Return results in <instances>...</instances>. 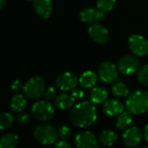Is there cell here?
I'll return each mask as SVG.
<instances>
[{
    "mask_svg": "<svg viewBox=\"0 0 148 148\" xmlns=\"http://www.w3.org/2000/svg\"><path fill=\"white\" fill-rule=\"evenodd\" d=\"M75 145L79 148L99 147L97 139L91 132H83L75 137Z\"/></svg>",
    "mask_w": 148,
    "mask_h": 148,
    "instance_id": "obj_13",
    "label": "cell"
},
{
    "mask_svg": "<svg viewBox=\"0 0 148 148\" xmlns=\"http://www.w3.org/2000/svg\"><path fill=\"white\" fill-rule=\"evenodd\" d=\"M26 1H34V0H26Z\"/></svg>",
    "mask_w": 148,
    "mask_h": 148,
    "instance_id": "obj_35",
    "label": "cell"
},
{
    "mask_svg": "<svg viewBox=\"0 0 148 148\" xmlns=\"http://www.w3.org/2000/svg\"><path fill=\"white\" fill-rule=\"evenodd\" d=\"M34 137L40 144L49 146L57 141L59 138L58 130L51 125H39L34 130Z\"/></svg>",
    "mask_w": 148,
    "mask_h": 148,
    "instance_id": "obj_3",
    "label": "cell"
},
{
    "mask_svg": "<svg viewBox=\"0 0 148 148\" xmlns=\"http://www.w3.org/2000/svg\"><path fill=\"white\" fill-rule=\"evenodd\" d=\"M140 65V61L137 56L127 55L121 57L118 63L119 70L124 75H131L135 73Z\"/></svg>",
    "mask_w": 148,
    "mask_h": 148,
    "instance_id": "obj_6",
    "label": "cell"
},
{
    "mask_svg": "<svg viewBox=\"0 0 148 148\" xmlns=\"http://www.w3.org/2000/svg\"><path fill=\"white\" fill-rule=\"evenodd\" d=\"M5 4H6V0H0V8L1 9H3Z\"/></svg>",
    "mask_w": 148,
    "mask_h": 148,
    "instance_id": "obj_34",
    "label": "cell"
},
{
    "mask_svg": "<svg viewBox=\"0 0 148 148\" xmlns=\"http://www.w3.org/2000/svg\"><path fill=\"white\" fill-rule=\"evenodd\" d=\"M75 101L76 100L75 99V97L72 95H70L68 94H62L56 98L55 104L59 109L66 110V109L72 108L74 106Z\"/></svg>",
    "mask_w": 148,
    "mask_h": 148,
    "instance_id": "obj_17",
    "label": "cell"
},
{
    "mask_svg": "<svg viewBox=\"0 0 148 148\" xmlns=\"http://www.w3.org/2000/svg\"><path fill=\"white\" fill-rule=\"evenodd\" d=\"M104 12L100 10L99 9L94 8H86L81 10L80 12V18L82 22L88 23H94L104 19Z\"/></svg>",
    "mask_w": 148,
    "mask_h": 148,
    "instance_id": "obj_12",
    "label": "cell"
},
{
    "mask_svg": "<svg viewBox=\"0 0 148 148\" xmlns=\"http://www.w3.org/2000/svg\"><path fill=\"white\" fill-rule=\"evenodd\" d=\"M70 122L78 127L92 126L97 119V112L95 105L90 101H83L75 106L69 112Z\"/></svg>",
    "mask_w": 148,
    "mask_h": 148,
    "instance_id": "obj_1",
    "label": "cell"
},
{
    "mask_svg": "<svg viewBox=\"0 0 148 148\" xmlns=\"http://www.w3.org/2000/svg\"><path fill=\"white\" fill-rule=\"evenodd\" d=\"M112 92L119 98H125L128 95L129 89L123 82H118L112 87Z\"/></svg>",
    "mask_w": 148,
    "mask_h": 148,
    "instance_id": "obj_23",
    "label": "cell"
},
{
    "mask_svg": "<svg viewBox=\"0 0 148 148\" xmlns=\"http://www.w3.org/2000/svg\"><path fill=\"white\" fill-rule=\"evenodd\" d=\"M13 116L9 113H3L0 117V129L2 131L10 127L13 123Z\"/></svg>",
    "mask_w": 148,
    "mask_h": 148,
    "instance_id": "obj_24",
    "label": "cell"
},
{
    "mask_svg": "<svg viewBox=\"0 0 148 148\" xmlns=\"http://www.w3.org/2000/svg\"><path fill=\"white\" fill-rule=\"evenodd\" d=\"M32 115L39 121H48L51 120L55 114V109L50 101H41L33 104L31 108Z\"/></svg>",
    "mask_w": 148,
    "mask_h": 148,
    "instance_id": "obj_5",
    "label": "cell"
},
{
    "mask_svg": "<svg viewBox=\"0 0 148 148\" xmlns=\"http://www.w3.org/2000/svg\"><path fill=\"white\" fill-rule=\"evenodd\" d=\"M100 79L105 83H112L116 81L118 77V71L116 66L111 62H102L98 69Z\"/></svg>",
    "mask_w": 148,
    "mask_h": 148,
    "instance_id": "obj_8",
    "label": "cell"
},
{
    "mask_svg": "<svg viewBox=\"0 0 148 148\" xmlns=\"http://www.w3.org/2000/svg\"><path fill=\"white\" fill-rule=\"evenodd\" d=\"M108 95V90L104 87H95L91 92L90 99L93 103L101 104L107 100Z\"/></svg>",
    "mask_w": 148,
    "mask_h": 148,
    "instance_id": "obj_19",
    "label": "cell"
},
{
    "mask_svg": "<svg viewBox=\"0 0 148 148\" xmlns=\"http://www.w3.org/2000/svg\"><path fill=\"white\" fill-rule=\"evenodd\" d=\"M103 111L108 116H118L124 111V106L120 101L112 99L104 103Z\"/></svg>",
    "mask_w": 148,
    "mask_h": 148,
    "instance_id": "obj_15",
    "label": "cell"
},
{
    "mask_svg": "<svg viewBox=\"0 0 148 148\" xmlns=\"http://www.w3.org/2000/svg\"><path fill=\"white\" fill-rule=\"evenodd\" d=\"M145 138H146V140L148 142V124L145 128Z\"/></svg>",
    "mask_w": 148,
    "mask_h": 148,
    "instance_id": "obj_33",
    "label": "cell"
},
{
    "mask_svg": "<svg viewBox=\"0 0 148 148\" xmlns=\"http://www.w3.org/2000/svg\"><path fill=\"white\" fill-rule=\"evenodd\" d=\"M97 82H98L97 75L90 70L84 72L79 79L80 85L86 89L95 87L97 84Z\"/></svg>",
    "mask_w": 148,
    "mask_h": 148,
    "instance_id": "obj_16",
    "label": "cell"
},
{
    "mask_svg": "<svg viewBox=\"0 0 148 148\" xmlns=\"http://www.w3.org/2000/svg\"><path fill=\"white\" fill-rule=\"evenodd\" d=\"M55 147H61V148H70L71 146L69 143H68L67 141H65L64 140H59L57 142L55 143Z\"/></svg>",
    "mask_w": 148,
    "mask_h": 148,
    "instance_id": "obj_30",
    "label": "cell"
},
{
    "mask_svg": "<svg viewBox=\"0 0 148 148\" xmlns=\"http://www.w3.org/2000/svg\"><path fill=\"white\" fill-rule=\"evenodd\" d=\"M142 137L141 130L137 127H132L125 131L122 135V140L127 147H135L140 143Z\"/></svg>",
    "mask_w": 148,
    "mask_h": 148,
    "instance_id": "obj_10",
    "label": "cell"
},
{
    "mask_svg": "<svg viewBox=\"0 0 148 148\" xmlns=\"http://www.w3.org/2000/svg\"><path fill=\"white\" fill-rule=\"evenodd\" d=\"M57 88L62 91L73 90L77 86V79L75 75L69 72H65L58 75L56 81Z\"/></svg>",
    "mask_w": 148,
    "mask_h": 148,
    "instance_id": "obj_11",
    "label": "cell"
},
{
    "mask_svg": "<svg viewBox=\"0 0 148 148\" xmlns=\"http://www.w3.org/2000/svg\"><path fill=\"white\" fill-rule=\"evenodd\" d=\"M56 95V90L55 88L53 87H49V88H47L45 90V99L48 101H52L53 100H55Z\"/></svg>",
    "mask_w": 148,
    "mask_h": 148,
    "instance_id": "obj_29",
    "label": "cell"
},
{
    "mask_svg": "<svg viewBox=\"0 0 148 148\" xmlns=\"http://www.w3.org/2000/svg\"><path fill=\"white\" fill-rule=\"evenodd\" d=\"M18 138L14 134H7L2 136L0 140L1 148H15L17 146Z\"/></svg>",
    "mask_w": 148,
    "mask_h": 148,
    "instance_id": "obj_21",
    "label": "cell"
},
{
    "mask_svg": "<svg viewBox=\"0 0 148 148\" xmlns=\"http://www.w3.org/2000/svg\"><path fill=\"white\" fill-rule=\"evenodd\" d=\"M23 90L27 98L31 100L38 99L45 92V82L42 77H32L23 86Z\"/></svg>",
    "mask_w": 148,
    "mask_h": 148,
    "instance_id": "obj_4",
    "label": "cell"
},
{
    "mask_svg": "<svg viewBox=\"0 0 148 148\" xmlns=\"http://www.w3.org/2000/svg\"><path fill=\"white\" fill-rule=\"evenodd\" d=\"M11 88L14 90V91H19L21 90L22 88H23V84L20 81L18 80H16L12 82V85H11Z\"/></svg>",
    "mask_w": 148,
    "mask_h": 148,
    "instance_id": "obj_31",
    "label": "cell"
},
{
    "mask_svg": "<svg viewBox=\"0 0 148 148\" xmlns=\"http://www.w3.org/2000/svg\"><path fill=\"white\" fill-rule=\"evenodd\" d=\"M88 35L93 41L100 44H104L109 40V32L108 29L101 24H92L88 28Z\"/></svg>",
    "mask_w": 148,
    "mask_h": 148,
    "instance_id": "obj_9",
    "label": "cell"
},
{
    "mask_svg": "<svg viewBox=\"0 0 148 148\" xmlns=\"http://www.w3.org/2000/svg\"><path fill=\"white\" fill-rule=\"evenodd\" d=\"M31 119L30 116L28 114H19L15 117V121L18 124V125H27L30 122Z\"/></svg>",
    "mask_w": 148,
    "mask_h": 148,
    "instance_id": "obj_28",
    "label": "cell"
},
{
    "mask_svg": "<svg viewBox=\"0 0 148 148\" xmlns=\"http://www.w3.org/2000/svg\"><path fill=\"white\" fill-rule=\"evenodd\" d=\"M33 6L37 15L42 18L49 17L53 10L52 0H34Z\"/></svg>",
    "mask_w": 148,
    "mask_h": 148,
    "instance_id": "obj_14",
    "label": "cell"
},
{
    "mask_svg": "<svg viewBox=\"0 0 148 148\" xmlns=\"http://www.w3.org/2000/svg\"><path fill=\"white\" fill-rule=\"evenodd\" d=\"M117 139L118 135L114 131L105 130L99 135L98 141L103 147H111L116 142Z\"/></svg>",
    "mask_w": 148,
    "mask_h": 148,
    "instance_id": "obj_18",
    "label": "cell"
},
{
    "mask_svg": "<svg viewBox=\"0 0 148 148\" xmlns=\"http://www.w3.org/2000/svg\"><path fill=\"white\" fill-rule=\"evenodd\" d=\"M116 0H97V7L102 12H109L111 11L114 5Z\"/></svg>",
    "mask_w": 148,
    "mask_h": 148,
    "instance_id": "obj_25",
    "label": "cell"
},
{
    "mask_svg": "<svg viewBox=\"0 0 148 148\" xmlns=\"http://www.w3.org/2000/svg\"><path fill=\"white\" fill-rule=\"evenodd\" d=\"M132 121H133V117L131 113L128 111L127 112L123 111L121 114L118 115L116 126L120 129H126L132 124Z\"/></svg>",
    "mask_w": 148,
    "mask_h": 148,
    "instance_id": "obj_22",
    "label": "cell"
},
{
    "mask_svg": "<svg viewBox=\"0 0 148 148\" xmlns=\"http://www.w3.org/2000/svg\"><path fill=\"white\" fill-rule=\"evenodd\" d=\"M58 135L62 140H68L72 135L71 129L67 126H62L58 129Z\"/></svg>",
    "mask_w": 148,
    "mask_h": 148,
    "instance_id": "obj_27",
    "label": "cell"
},
{
    "mask_svg": "<svg viewBox=\"0 0 148 148\" xmlns=\"http://www.w3.org/2000/svg\"><path fill=\"white\" fill-rule=\"evenodd\" d=\"M72 95L75 97V99L76 101H80V100H82L84 97V93L82 90H80V89H76V90H75L73 92Z\"/></svg>",
    "mask_w": 148,
    "mask_h": 148,
    "instance_id": "obj_32",
    "label": "cell"
},
{
    "mask_svg": "<svg viewBox=\"0 0 148 148\" xmlns=\"http://www.w3.org/2000/svg\"><path fill=\"white\" fill-rule=\"evenodd\" d=\"M130 50L137 56H145L148 54V41L140 35H133L128 40Z\"/></svg>",
    "mask_w": 148,
    "mask_h": 148,
    "instance_id": "obj_7",
    "label": "cell"
},
{
    "mask_svg": "<svg viewBox=\"0 0 148 148\" xmlns=\"http://www.w3.org/2000/svg\"><path fill=\"white\" fill-rule=\"evenodd\" d=\"M126 108L134 114H142L148 110V92L136 91L127 98Z\"/></svg>",
    "mask_w": 148,
    "mask_h": 148,
    "instance_id": "obj_2",
    "label": "cell"
},
{
    "mask_svg": "<svg viewBox=\"0 0 148 148\" xmlns=\"http://www.w3.org/2000/svg\"><path fill=\"white\" fill-rule=\"evenodd\" d=\"M27 101L23 95H14L10 100V108L15 113H22L25 107H26Z\"/></svg>",
    "mask_w": 148,
    "mask_h": 148,
    "instance_id": "obj_20",
    "label": "cell"
},
{
    "mask_svg": "<svg viewBox=\"0 0 148 148\" xmlns=\"http://www.w3.org/2000/svg\"><path fill=\"white\" fill-rule=\"evenodd\" d=\"M138 80L142 85L148 87V65L142 67L139 70V72H138Z\"/></svg>",
    "mask_w": 148,
    "mask_h": 148,
    "instance_id": "obj_26",
    "label": "cell"
}]
</instances>
